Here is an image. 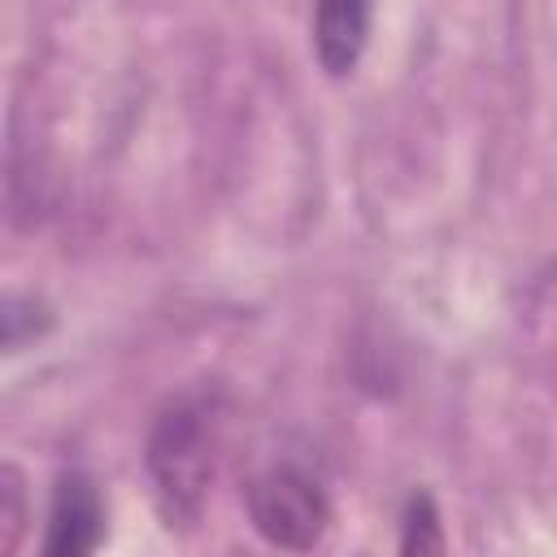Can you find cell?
Masks as SVG:
<instances>
[{"label": "cell", "mask_w": 557, "mask_h": 557, "mask_svg": "<svg viewBox=\"0 0 557 557\" xmlns=\"http://www.w3.org/2000/svg\"><path fill=\"white\" fill-rule=\"evenodd\" d=\"M222 453V400L218 392H183L174 396L152 431H148V474L157 487V500L170 522H196L209 496V483L218 474Z\"/></svg>", "instance_id": "cell-1"}, {"label": "cell", "mask_w": 557, "mask_h": 557, "mask_svg": "<svg viewBox=\"0 0 557 557\" xmlns=\"http://www.w3.org/2000/svg\"><path fill=\"white\" fill-rule=\"evenodd\" d=\"M244 505H248L257 535L287 553L313 548L331 522V500L322 483L305 466H292V461H278L252 474L244 487Z\"/></svg>", "instance_id": "cell-2"}, {"label": "cell", "mask_w": 557, "mask_h": 557, "mask_svg": "<svg viewBox=\"0 0 557 557\" xmlns=\"http://www.w3.org/2000/svg\"><path fill=\"white\" fill-rule=\"evenodd\" d=\"M104 540V500L91 474L70 470L52 487L48 522H44V544L39 557H96Z\"/></svg>", "instance_id": "cell-3"}, {"label": "cell", "mask_w": 557, "mask_h": 557, "mask_svg": "<svg viewBox=\"0 0 557 557\" xmlns=\"http://www.w3.org/2000/svg\"><path fill=\"white\" fill-rule=\"evenodd\" d=\"M366 39H370V4H357V0L318 4V13H313V52H318V65L331 78L352 74V65L366 52Z\"/></svg>", "instance_id": "cell-4"}, {"label": "cell", "mask_w": 557, "mask_h": 557, "mask_svg": "<svg viewBox=\"0 0 557 557\" xmlns=\"http://www.w3.org/2000/svg\"><path fill=\"white\" fill-rule=\"evenodd\" d=\"M400 557H444V522L431 492H413L400 513Z\"/></svg>", "instance_id": "cell-5"}]
</instances>
